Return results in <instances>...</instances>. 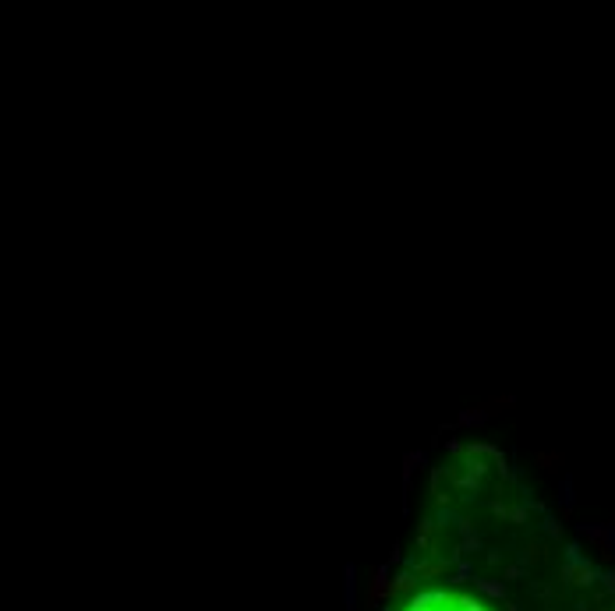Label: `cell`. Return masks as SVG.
<instances>
[{"instance_id": "cell-1", "label": "cell", "mask_w": 615, "mask_h": 611, "mask_svg": "<svg viewBox=\"0 0 615 611\" xmlns=\"http://www.w3.org/2000/svg\"><path fill=\"white\" fill-rule=\"evenodd\" d=\"M400 611H491V608H484L477 597L460 590H424V594H414Z\"/></svg>"}]
</instances>
